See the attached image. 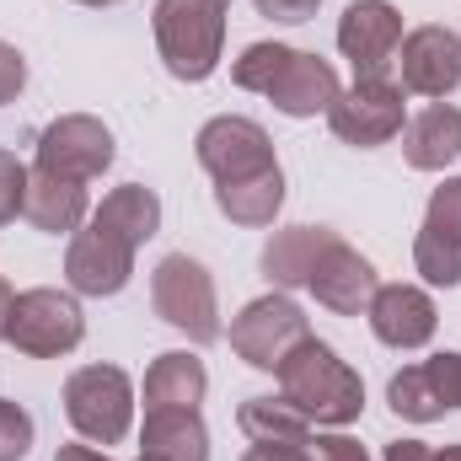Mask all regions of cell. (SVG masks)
<instances>
[{"instance_id":"3","label":"cell","mask_w":461,"mask_h":461,"mask_svg":"<svg viewBox=\"0 0 461 461\" xmlns=\"http://www.w3.org/2000/svg\"><path fill=\"white\" fill-rule=\"evenodd\" d=\"M230 0H156V49L177 81H210L221 65Z\"/></svg>"},{"instance_id":"8","label":"cell","mask_w":461,"mask_h":461,"mask_svg":"<svg viewBox=\"0 0 461 461\" xmlns=\"http://www.w3.org/2000/svg\"><path fill=\"white\" fill-rule=\"evenodd\" d=\"M328 129L344 145H386L402 134V86L392 76H354V86L339 92V103L328 108Z\"/></svg>"},{"instance_id":"29","label":"cell","mask_w":461,"mask_h":461,"mask_svg":"<svg viewBox=\"0 0 461 461\" xmlns=\"http://www.w3.org/2000/svg\"><path fill=\"white\" fill-rule=\"evenodd\" d=\"M424 226L446 230V236H461V177H446L435 194H429V215Z\"/></svg>"},{"instance_id":"21","label":"cell","mask_w":461,"mask_h":461,"mask_svg":"<svg viewBox=\"0 0 461 461\" xmlns=\"http://www.w3.org/2000/svg\"><path fill=\"white\" fill-rule=\"evenodd\" d=\"M333 241L328 226H290V230H274L268 247H263V274L279 285V290H306L322 247Z\"/></svg>"},{"instance_id":"16","label":"cell","mask_w":461,"mask_h":461,"mask_svg":"<svg viewBox=\"0 0 461 461\" xmlns=\"http://www.w3.org/2000/svg\"><path fill=\"white\" fill-rule=\"evenodd\" d=\"M365 317H370L375 339L392 348H424L440 328V312L419 285H375Z\"/></svg>"},{"instance_id":"7","label":"cell","mask_w":461,"mask_h":461,"mask_svg":"<svg viewBox=\"0 0 461 461\" xmlns=\"http://www.w3.org/2000/svg\"><path fill=\"white\" fill-rule=\"evenodd\" d=\"M306 339H312V322H306V312H301L285 290L247 301L241 317L230 322V348H236L252 370H279L285 354L295 344H306Z\"/></svg>"},{"instance_id":"33","label":"cell","mask_w":461,"mask_h":461,"mask_svg":"<svg viewBox=\"0 0 461 461\" xmlns=\"http://www.w3.org/2000/svg\"><path fill=\"white\" fill-rule=\"evenodd\" d=\"M54 461H108V451H92V446H65Z\"/></svg>"},{"instance_id":"11","label":"cell","mask_w":461,"mask_h":461,"mask_svg":"<svg viewBox=\"0 0 461 461\" xmlns=\"http://www.w3.org/2000/svg\"><path fill=\"white\" fill-rule=\"evenodd\" d=\"M386 402L397 419H413V424H429V419H446L461 408V354L446 348L435 359H419L408 370H397L386 381Z\"/></svg>"},{"instance_id":"14","label":"cell","mask_w":461,"mask_h":461,"mask_svg":"<svg viewBox=\"0 0 461 461\" xmlns=\"http://www.w3.org/2000/svg\"><path fill=\"white\" fill-rule=\"evenodd\" d=\"M397 70H402V92L435 97L446 103L461 86V38L451 27H413L397 49Z\"/></svg>"},{"instance_id":"9","label":"cell","mask_w":461,"mask_h":461,"mask_svg":"<svg viewBox=\"0 0 461 461\" xmlns=\"http://www.w3.org/2000/svg\"><path fill=\"white\" fill-rule=\"evenodd\" d=\"M108 167H113V134H108L103 118L65 113L38 134V172L92 183V177H103Z\"/></svg>"},{"instance_id":"25","label":"cell","mask_w":461,"mask_h":461,"mask_svg":"<svg viewBox=\"0 0 461 461\" xmlns=\"http://www.w3.org/2000/svg\"><path fill=\"white\" fill-rule=\"evenodd\" d=\"M236 424H241L247 440H290V435H306L312 429L285 397H247L241 413H236Z\"/></svg>"},{"instance_id":"26","label":"cell","mask_w":461,"mask_h":461,"mask_svg":"<svg viewBox=\"0 0 461 461\" xmlns=\"http://www.w3.org/2000/svg\"><path fill=\"white\" fill-rule=\"evenodd\" d=\"M413 268H419L429 285L456 290L461 285V236H446V230L424 226L419 241H413Z\"/></svg>"},{"instance_id":"5","label":"cell","mask_w":461,"mask_h":461,"mask_svg":"<svg viewBox=\"0 0 461 461\" xmlns=\"http://www.w3.org/2000/svg\"><path fill=\"white\" fill-rule=\"evenodd\" d=\"M65 419L86 446H118L134 424V386L118 365H81L65 381Z\"/></svg>"},{"instance_id":"27","label":"cell","mask_w":461,"mask_h":461,"mask_svg":"<svg viewBox=\"0 0 461 461\" xmlns=\"http://www.w3.org/2000/svg\"><path fill=\"white\" fill-rule=\"evenodd\" d=\"M27 451H32V413L0 397V461H22Z\"/></svg>"},{"instance_id":"32","label":"cell","mask_w":461,"mask_h":461,"mask_svg":"<svg viewBox=\"0 0 461 461\" xmlns=\"http://www.w3.org/2000/svg\"><path fill=\"white\" fill-rule=\"evenodd\" d=\"M252 5H258V16H268V22H312L322 0H252Z\"/></svg>"},{"instance_id":"34","label":"cell","mask_w":461,"mask_h":461,"mask_svg":"<svg viewBox=\"0 0 461 461\" xmlns=\"http://www.w3.org/2000/svg\"><path fill=\"white\" fill-rule=\"evenodd\" d=\"M11 301H16V295H11V285L0 279V339H5V312H11Z\"/></svg>"},{"instance_id":"23","label":"cell","mask_w":461,"mask_h":461,"mask_svg":"<svg viewBox=\"0 0 461 461\" xmlns=\"http://www.w3.org/2000/svg\"><path fill=\"white\" fill-rule=\"evenodd\" d=\"M92 221L118 230L129 247H145V241L161 230V199H156L150 188H140V183H123V188H113V194L92 210Z\"/></svg>"},{"instance_id":"13","label":"cell","mask_w":461,"mask_h":461,"mask_svg":"<svg viewBox=\"0 0 461 461\" xmlns=\"http://www.w3.org/2000/svg\"><path fill=\"white\" fill-rule=\"evenodd\" d=\"M134 252L140 247H129L118 230L108 226H92L76 230L70 236V252H65V279H70V290L76 295H118L123 285H129V274H134Z\"/></svg>"},{"instance_id":"28","label":"cell","mask_w":461,"mask_h":461,"mask_svg":"<svg viewBox=\"0 0 461 461\" xmlns=\"http://www.w3.org/2000/svg\"><path fill=\"white\" fill-rule=\"evenodd\" d=\"M27 177H32V172H27L11 150H0V226L27 210Z\"/></svg>"},{"instance_id":"18","label":"cell","mask_w":461,"mask_h":461,"mask_svg":"<svg viewBox=\"0 0 461 461\" xmlns=\"http://www.w3.org/2000/svg\"><path fill=\"white\" fill-rule=\"evenodd\" d=\"M402 156L419 172H440L461 156V108L451 103H429L419 118L402 123Z\"/></svg>"},{"instance_id":"19","label":"cell","mask_w":461,"mask_h":461,"mask_svg":"<svg viewBox=\"0 0 461 461\" xmlns=\"http://www.w3.org/2000/svg\"><path fill=\"white\" fill-rule=\"evenodd\" d=\"M204 392H210L204 359L188 354V348L156 354V365L145 370V413H150V408H199Z\"/></svg>"},{"instance_id":"12","label":"cell","mask_w":461,"mask_h":461,"mask_svg":"<svg viewBox=\"0 0 461 461\" xmlns=\"http://www.w3.org/2000/svg\"><path fill=\"white\" fill-rule=\"evenodd\" d=\"M402 49V11L392 0H354L339 16V54L354 76H386V65Z\"/></svg>"},{"instance_id":"2","label":"cell","mask_w":461,"mask_h":461,"mask_svg":"<svg viewBox=\"0 0 461 461\" xmlns=\"http://www.w3.org/2000/svg\"><path fill=\"white\" fill-rule=\"evenodd\" d=\"M274 375H279V397H285L312 429H317V424L344 429V424H354V419L365 413V386H359V375H354L322 339L295 344Z\"/></svg>"},{"instance_id":"10","label":"cell","mask_w":461,"mask_h":461,"mask_svg":"<svg viewBox=\"0 0 461 461\" xmlns=\"http://www.w3.org/2000/svg\"><path fill=\"white\" fill-rule=\"evenodd\" d=\"M194 150H199V167H204L215 183H241V177H258V172H274V167H279L268 129L252 123V118H236V113L210 118V123L199 129Z\"/></svg>"},{"instance_id":"20","label":"cell","mask_w":461,"mask_h":461,"mask_svg":"<svg viewBox=\"0 0 461 461\" xmlns=\"http://www.w3.org/2000/svg\"><path fill=\"white\" fill-rule=\"evenodd\" d=\"M22 215L38 230H49V236L76 230L86 221V183L54 177V172H38V167H32V177H27V210H22Z\"/></svg>"},{"instance_id":"4","label":"cell","mask_w":461,"mask_h":461,"mask_svg":"<svg viewBox=\"0 0 461 461\" xmlns=\"http://www.w3.org/2000/svg\"><path fill=\"white\" fill-rule=\"evenodd\" d=\"M150 306L167 328L188 333L194 344H215L221 339V301H215V279L199 258L172 252L156 263L150 274Z\"/></svg>"},{"instance_id":"36","label":"cell","mask_w":461,"mask_h":461,"mask_svg":"<svg viewBox=\"0 0 461 461\" xmlns=\"http://www.w3.org/2000/svg\"><path fill=\"white\" fill-rule=\"evenodd\" d=\"M140 461H156V456H145V451H140Z\"/></svg>"},{"instance_id":"17","label":"cell","mask_w":461,"mask_h":461,"mask_svg":"<svg viewBox=\"0 0 461 461\" xmlns=\"http://www.w3.org/2000/svg\"><path fill=\"white\" fill-rule=\"evenodd\" d=\"M140 451L156 461H210V429L199 408H150L140 429Z\"/></svg>"},{"instance_id":"1","label":"cell","mask_w":461,"mask_h":461,"mask_svg":"<svg viewBox=\"0 0 461 461\" xmlns=\"http://www.w3.org/2000/svg\"><path fill=\"white\" fill-rule=\"evenodd\" d=\"M230 76H236L241 92L268 97L279 113H290V118L328 113L339 103V92H344L339 70L328 59H317L306 49H290V43H252V49H241Z\"/></svg>"},{"instance_id":"30","label":"cell","mask_w":461,"mask_h":461,"mask_svg":"<svg viewBox=\"0 0 461 461\" xmlns=\"http://www.w3.org/2000/svg\"><path fill=\"white\" fill-rule=\"evenodd\" d=\"M27 86V59L11 49V43H0V108L5 103H16V92Z\"/></svg>"},{"instance_id":"22","label":"cell","mask_w":461,"mask_h":461,"mask_svg":"<svg viewBox=\"0 0 461 461\" xmlns=\"http://www.w3.org/2000/svg\"><path fill=\"white\" fill-rule=\"evenodd\" d=\"M215 204L236 226H274V215L285 204V172L274 167V172H258L241 183H215Z\"/></svg>"},{"instance_id":"24","label":"cell","mask_w":461,"mask_h":461,"mask_svg":"<svg viewBox=\"0 0 461 461\" xmlns=\"http://www.w3.org/2000/svg\"><path fill=\"white\" fill-rule=\"evenodd\" d=\"M241 461H370L359 440L348 435H290V440H252Z\"/></svg>"},{"instance_id":"31","label":"cell","mask_w":461,"mask_h":461,"mask_svg":"<svg viewBox=\"0 0 461 461\" xmlns=\"http://www.w3.org/2000/svg\"><path fill=\"white\" fill-rule=\"evenodd\" d=\"M386 461H461V446L435 451V446H424V440H392V446H386Z\"/></svg>"},{"instance_id":"35","label":"cell","mask_w":461,"mask_h":461,"mask_svg":"<svg viewBox=\"0 0 461 461\" xmlns=\"http://www.w3.org/2000/svg\"><path fill=\"white\" fill-rule=\"evenodd\" d=\"M81 5H113V0H81Z\"/></svg>"},{"instance_id":"15","label":"cell","mask_w":461,"mask_h":461,"mask_svg":"<svg viewBox=\"0 0 461 461\" xmlns=\"http://www.w3.org/2000/svg\"><path fill=\"white\" fill-rule=\"evenodd\" d=\"M306 290H312L328 312H339V317H359V312L370 306V295H375V268H370L365 252L348 247L344 236H333V241L322 247V258H317Z\"/></svg>"},{"instance_id":"6","label":"cell","mask_w":461,"mask_h":461,"mask_svg":"<svg viewBox=\"0 0 461 461\" xmlns=\"http://www.w3.org/2000/svg\"><path fill=\"white\" fill-rule=\"evenodd\" d=\"M86 339V317L65 290H22L5 312V344L32 359H59Z\"/></svg>"}]
</instances>
